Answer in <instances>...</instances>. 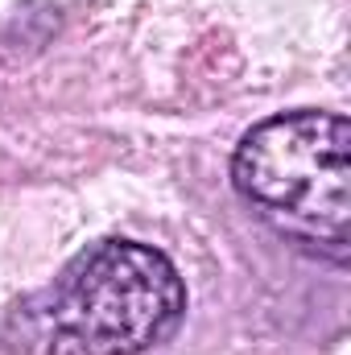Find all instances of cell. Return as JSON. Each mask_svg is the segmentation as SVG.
<instances>
[{"mask_svg": "<svg viewBox=\"0 0 351 355\" xmlns=\"http://www.w3.org/2000/svg\"><path fill=\"white\" fill-rule=\"evenodd\" d=\"M232 182L281 236L348 257L351 128L339 112H289L257 124L236 157Z\"/></svg>", "mask_w": 351, "mask_h": 355, "instance_id": "obj_1", "label": "cell"}, {"mask_svg": "<svg viewBox=\"0 0 351 355\" xmlns=\"http://www.w3.org/2000/svg\"><path fill=\"white\" fill-rule=\"evenodd\" d=\"M186 314V285L149 244L103 240L46 297V343L58 355H141L166 343Z\"/></svg>", "mask_w": 351, "mask_h": 355, "instance_id": "obj_2", "label": "cell"}]
</instances>
